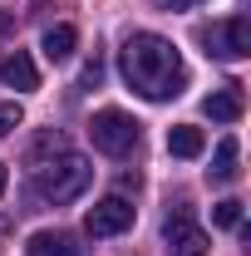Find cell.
I'll list each match as a JSON object with an SVG mask.
<instances>
[{"label":"cell","instance_id":"cell-2","mask_svg":"<svg viewBox=\"0 0 251 256\" xmlns=\"http://www.w3.org/2000/svg\"><path fill=\"white\" fill-rule=\"evenodd\" d=\"M89 182H94L89 158H79V153H69V148L34 168V192H40L44 202H74V197L89 192Z\"/></svg>","mask_w":251,"mask_h":256},{"label":"cell","instance_id":"cell-12","mask_svg":"<svg viewBox=\"0 0 251 256\" xmlns=\"http://www.w3.org/2000/svg\"><path fill=\"white\" fill-rule=\"evenodd\" d=\"M236 153H242L236 138H222L217 158H212V168H207V178H212V182H232V178H236Z\"/></svg>","mask_w":251,"mask_h":256},{"label":"cell","instance_id":"cell-9","mask_svg":"<svg viewBox=\"0 0 251 256\" xmlns=\"http://www.w3.org/2000/svg\"><path fill=\"white\" fill-rule=\"evenodd\" d=\"M202 148H207V133L202 128H192V124L168 128V153L172 158H202Z\"/></svg>","mask_w":251,"mask_h":256},{"label":"cell","instance_id":"cell-15","mask_svg":"<svg viewBox=\"0 0 251 256\" xmlns=\"http://www.w3.org/2000/svg\"><path fill=\"white\" fill-rule=\"evenodd\" d=\"M98 79H104V64H98V54H94V60L84 64V84H89V89H94Z\"/></svg>","mask_w":251,"mask_h":256},{"label":"cell","instance_id":"cell-3","mask_svg":"<svg viewBox=\"0 0 251 256\" xmlns=\"http://www.w3.org/2000/svg\"><path fill=\"white\" fill-rule=\"evenodd\" d=\"M138 118L124 114V108H98L94 118H89V138H94L98 153H108V158H128L133 148H138Z\"/></svg>","mask_w":251,"mask_h":256},{"label":"cell","instance_id":"cell-5","mask_svg":"<svg viewBox=\"0 0 251 256\" xmlns=\"http://www.w3.org/2000/svg\"><path fill=\"white\" fill-rule=\"evenodd\" d=\"M162 246H168V256H207L212 236L192 222V212H172L162 222Z\"/></svg>","mask_w":251,"mask_h":256},{"label":"cell","instance_id":"cell-7","mask_svg":"<svg viewBox=\"0 0 251 256\" xmlns=\"http://www.w3.org/2000/svg\"><path fill=\"white\" fill-rule=\"evenodd\" d=\"M202 108H207V118H212V124H236V118H242V108H246L242 84H226V89H217V94L207 98Z\"/></svg>","mask_w":251,"mask_h":256},{"label":"cell","instance_id":"cell-11","mask_svg":"<svg viewBox=\"0 0 251 256\" xmlns=\"http://www.w3.org/2000/svg\"><path fill=\"white\" fill-rule=\"evenodd\" d=\"M0 74H5V84H10V89H40V69H34V60L25 54V50H15V54L5 60Z\"/></svg>","mask_w":251,"mask_h":256},{"label":"cell","instance_id":"cell-6","mask_svg":"<svg viewBox=\"0 0 251 256\" xmlns=\"http://www.w3.org/2000/svg\"><path fill=\"white\" fill-rule=\"evenodd\" d=\"M133 217H138V207H133L128 197H104V202H94V207H89L84 232H89V236H118V232H128V226H133Z\"/></svg>","mask_w":251,"mask_h":256},{"label":"cell","instance_id":"cell-16","mask_svg":"<svg viewBox=\"0 0 251 256\" xmlns=\"http://www.w3.org/2000/svg\"><path fill=\"white\" fill-rule=\"evenodd\" d=\"M158 10H192V5H202V0H153Z\"/></svg>","mask_w":251,"mask_h":256},{"label":"cell","instance_id":"cell-10","mask_svg":"<svg viewBox=\"0 0 251 256\" xmlns=\"http://www.w3.org/2000/svg\"><path fill=\"white\" fill-rule=\"evenodd\" d=\"M25 256H79V246H74L69 232H34Z\"/></svg>","mask_w":251,"mask_h":256},{"label":"cell","instance_id":"cell-14","mask_svg":"<svg viewBox=\"0 0 251 256\" xmlns=\"http://www.w3.org/2000/svg\"><path fill=\"white\" fill-rule=\"evenodd\" d=\"M20 124H25V108H20L15 98H10V104H0V138H10Z\"/></svg>","mask_w":251,"mask_h":256},{"label":"cell","instance_id":"cell-13","mask_svg":"<svg viewBox=\"0 0 251 256\" xmlns=\"http://www.w3.org/2000/svg\"><path fill=\"white\" fill-rule=\"evenodd\" d=\"M212 222L217 226H242V202H236V197L217 202V207H212Z\"/></svg>","mask_w":251,"mask_h":256},{"label":"cell","instance_id":"cell-1","mask_svg":"<svg viewBox=\"0 0 251 256\" xmlns=\"http://www.w3.org/2000/svg\"><path fill=\"white\" fill-rule=\"evenodd\" d=\"M118 69H124L128 89L143 98H178L182 94V84H188V69H182V54L172 50V40H162L153 30H138L124 40V50H118Z\"/></svg>","mask_w":251,"mask_h":256},{"label":"cell","instance_id":"cell-8","mask_svg":"<svg viewBox=\"0 0 251 256\" xmlns=\"http://www.w3.org/2000/svg\"><path fill=\"white\" fill-rule=\"evenodd\" d=\"M74 44H79V30H74V25H50L44 40H40V50H44L50 64H64L69 54H74Z\"/></svg>","mask_w":251,"mask_h":256},{"label":"cell","instance_id":"cell-4","mask_svg":"<svg viewBox=\"0 0 251 256\" xmlns=\"http://www.w3.org/2000/svg\"><path fill=\"white\" fill-rule=\"evenodd\" d=\"M202 44L217 60H242V54H251V20L246 15H232V20H222L212 30H202Z\"/></svg>","mask_w":251,"mask_h":256},{"label":"cell","instance_id":"cell-17","mask_svg":"<svg viewBox=\"0 0 251 256\" xmlns=\"http://www.w3.org/2000/svg\"><path fill=\"white\" fill-rule=\"evenodd\" d=\"M5 178H10V172H5V162H0V192H5Z\"/></svg>","mask_w":251,"mask_h":256}]
</instances>
